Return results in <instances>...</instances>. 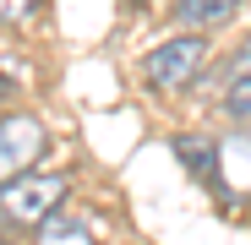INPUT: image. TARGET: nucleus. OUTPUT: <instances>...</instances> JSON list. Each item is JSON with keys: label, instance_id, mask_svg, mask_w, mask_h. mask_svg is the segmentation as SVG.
Returning a JSON list of instances; mask_svg holds the SVG:
<instances>
[{"label": "nucleus", "instance_id": "7", "mask_svg": "<svg viewBox=\"0 0 251 245\" xmlns=\"http://www.w3.org/2000/svg\"><path fill=\"white\" fill-rule=\"evenodd\" d=\"M224 114L251 136V71H240V76L229 82V93H224Z\"/></svg>", "mask_w": 251, "mask_h": 245}, {"label": "nucleus", "instance_id": "3", "mask_svg": "<svg viewBox=\"0 0 251 245\" xmlns=\"http://www.w3.org/2000/svg\"><path fill=\"white\" fill-rule=\"evenodd\" d=\"M44 153H50V131H44L38 114H27V109L0 114V185L17 180V175H27Z\"/></svg>", "mask_w": 251, "mask_h": 245}, {"label": "nucleus", "instance_id": "6", "mask_svg": "<svg viewBox=\"0 0 251 245\" xmlns=\"http://www.w3.org/2000/svg\"><path fill=\"white\" fill-rule=\"evenodd\" d=\"M175 158H186V169L197 180H213V163H219V147L207 136H175Z\"/></svg>", "mask_w": 251, "mask_h": 245}, {"label": "nucleus", "instance_id": "4", "mask_svg": "<svg viewBox=\"0 0 251 245\" xmlns=\"http://www.w3.org/2000/svg\"><path fill=\"white\" fill-rule=\"evenodd\" d=\"M38 245H93V223L82 218V213L55 207L44 223H38Z\"/></svg>", "mask_w": 251, "mask_h": 245}, {"label": "nucleus", "instance_id": "1", "mask_svg": "<svg viewBox=\"0 0 251 245\" xmlns=\"http://www.w3.org/2000/svg\"><path fill=\"white\" fill-rule=\"evenodd\" d=\"M66 191H71V180L66 175H44V169H27V175H17V180H6L0 185V218L6 223H22V229H38L55 207H66Z\"/></svg>", "mask_w": 251, "mask_h": 245}, {"label": "nucleus", "instance_id": "5", "mask_svg": "<svg viewBox=\"0 0 251 245\" xmlns=\"http://www.w3.org/2000/svg\"><path fill=\"white\" fill-rule=\"evenodd\" d=\"M240 6H246V0H180L175 17L186 27H224V22H235Z\"/></svg>", "mask_w": 251, "mask_h": 245}, {"label": "nucleus", "instance_id": "8", "mask_svg": "<svg viewBox=\"0 0 251 245\" xmlns=\"http://www.w3.org/2000/svg\"><path fill=\"white\" fill-rule=\"evenodd\" d=\"M38 11V0H0V22H27Z\"/></svg>", "mask_w": 251, "mask_h": 245}, {"label": "nucleus", "instance_id": "2", "mask_svg": "<svg viewBox=\"0 0 251 245\" xmlns=\"http://www.w3.org/2000/svg\"><path fill=\"white\" fill-rule=\"evenodd\" d=\"M202 66H207V38L202 33H180V38H164L158 49H148L142 76H148V88L170 93V88H191Z\"/></svg>", "mask_w": 251, "mask_h": 245}]
</instances>
